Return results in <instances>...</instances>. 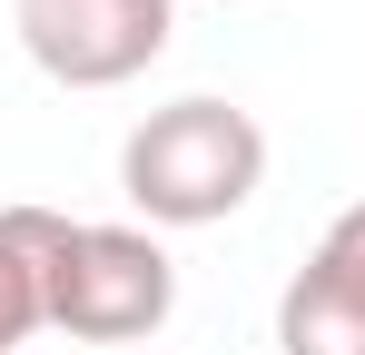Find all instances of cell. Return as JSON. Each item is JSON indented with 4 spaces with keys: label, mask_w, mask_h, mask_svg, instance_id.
I'll list each match as a JSON object with an SVG mask.
<instances>
[{
    "label": "cell",
    "mask_w": 365,
    "mask_h": 355,
    "mask_svg": "<svg viewBox=\"0 0 365 355\" xmlns=\"http://www.w3.org/2000/svg\"><path fill=\"white\" fill-rule=\"evenodd\" d=\"M267 187V128L237 99H168L119 138V197L138 227H227Z\"/></svg>",
    "instance_id": "obj_1"
},
{
    "label": "cell",
    "mask_w": 365,
    "mask_h": 355,
    "mask_svg": "<svg viewBox=\"0 0 365 355\" xmlns=\"http://www.w3.org/2000/svg\"><path fill=\"white\" fill-rule=\"evenodd\" d=\"M227 10H237V0H227Z\"/></svg>",
    "instance_id": "obj_6"
},
{
    "label": "cell",
    "mask_w": 365,
    "mask_h": 355,
    "mask_svg": "<svg viewBox=\"0 0 365 355\" xmlns=\"http://www.w3.org/2000/svg\"><path fill=\"white\" fill-rule=\"evenodd\" d=\"M40 287L50 326L79 346H148L178 316V267L158 227H89V217H40Z\"/></svg>",
    "instance_id": "obj_2"
},
{
    "label": "cell",
    "mask_w": 365,
    "mask_h": 355,
    "mask_svg": "<svg viewBox=\"0 0 365 355\" xmlns=\"http://www.w3.org/2000/svg\"><path fill=\"white\" fill-rule=\"evenodd\" d=\"M277 355H365V197L336 207L277 296Z\"/></svg>",
    "instance_id": "obj_4"
},
{
    "label": "cell",
    "mask_w": 365,
    "mask_h": 355,
    "mask_svg": "<svg viewBox=\"0 0 365 355\" xmlns=\"http://www.w3.org/2000/svg\"><path fill=\"white\" fill-rule=\"evenodd\" d=\"M10 30L40 79L60 89H128L168 59L178 0H10Z\"/></svg>",
    "instance_id": "obj_3"
},
{
    "label": "cell",
    "mask_w": 365,
    "mask_h": 355,
    "mask_svg": "<svg viewBox=\"0 0 365 355\" xmlns=\"http://www.w3.org/2000/svg\"><path fill=\"white\" fill-rule=\"evenodd\" d=\"M40 217L50 207H0V355H20L50 326V287H40Z\"/></svg>",
    "instance_id": "obj_5"
}]
</instances>
